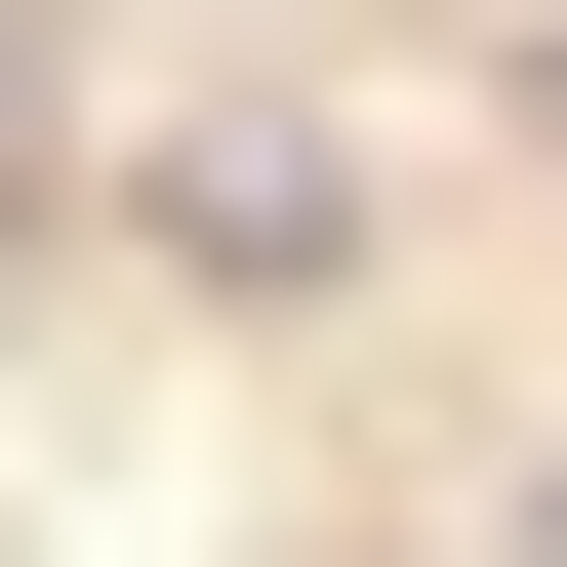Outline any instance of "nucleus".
I'll list each match as a JSON object with an SVG mask.
<instances>
[{"instance_id":"f257e3e1","label":"nucleus","mask_w":567,"mask_h":567,"mask_svg":"<svg viewBox=\"0 0 567 567\" xmlns=\"http://www.w3.org/2000/svg\"><path fill=\"white\" fill-rule=\"evenodd\" d=\"M163 244H203V284H324V244H365V163L244 82V122H163Z\"/></svg>"}]
</instances>
